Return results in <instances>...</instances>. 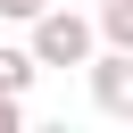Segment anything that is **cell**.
<instances>
[{
	"instance_id": "2",
	"label": "cell",
	"mask_w": 133,
	"mask_h": 133,
	"mask_svg": "<svg viewBox=\"0 0 133 133\" xmlns=\"http://www.w3.org/2000/svg\"><path fill=\"white\" fill-rule=\"evenodd\" d=\"M91 108L133 125V50H108V58H91Z\"/></svg>"
},
{
	"instance_id": "1",
	"label": "cell",
	"mask_w": 133,
	"mask_h": 133,
	"mask_svg": "<svg viewBox=\"0 0 133 133\" xmlns=\"http://www.w3.org/2000/svg\"><path fill=\"white\" fill-rule=\"evenodd\" d=\"M91 42H100V25L75 17V8H42L33 17V58L42 66H91Z\"/></svg>"
},
{
	"instance_id": "4",
	"label": "cell",
	"mask_w": 133,
	"mask_h": 133,
	"mask_svg": "<svg viewBox=\"0 0 133 133\" xmlns=\"http://www.w3.org/2000/svg\"><path fill=\"white\" fill-rule=\"evenodd\" d=\"M33 75H42V58H33V50H0V91H17V100H25V83H33Z\"/></svg>"
},
{
	"instance_id": "3",
	"label": "cell",
	"mask_w": 133,
	"mask_h": 133,
	"mask_svg": "<svg viewBox=\"0 0 133 133\" xmlns=\"http://www.w3.org/2000/svg\"><path fill=\"white\" fill-rule=\"evenodd\" d=\"M91 25H100V42H108V50H133V0H100V17H91Z\"/></svg>"
},
{
	"instance_id": "6",
	"label": "cell",
	"mask_w": 133,
	"mask_h": 133,
	"mask_svg": "<svg viewBox=\"0 0 133 133\" xmlns=\"http://www.w3.org/2000/svg\"><path fill=\"white\" fill-rule=\"evenodd\" d=\"M42 8H50V0H0V17H17V25H33Z\"/></svg>"
},
{
	"instance_id": "5",
	"label": "cell",
	"mask_w": 133,
	"mask_h": 133,
	"mask_svg": "<svg viewBox=\"0 0 133 133\" xmlns=\"http://www.w3.org/2000/svg\"><path fill=\"white\" fill-rule=\"evenodd\" d=\"M17 125H25V100H17V91H0V133H17Z\"/></svg>"
}]
</instances>
